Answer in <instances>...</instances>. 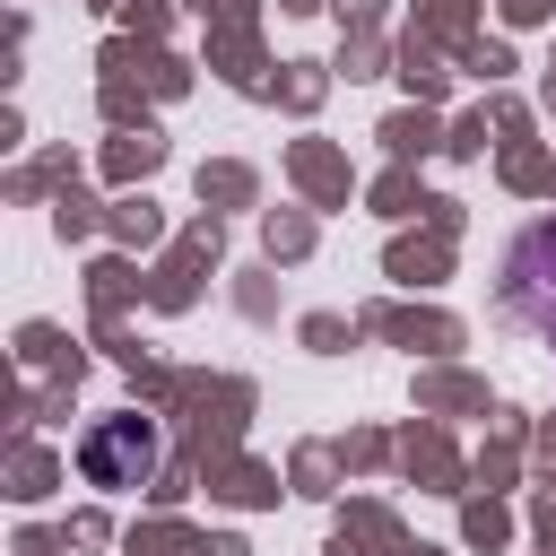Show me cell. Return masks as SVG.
I'll list each match as a JSON object with an SVG mask.
<instances>
[{"label":"cell","mask_w":556,"mask_h":556,"mask_svg":"<svg viewBox=\"0 0 556 556\" xmlns=\"http://www.w3.org/2000/svg\"><path fill=\"white\" fill-rule=\"evenodd\" d=\"M156 460V443H148V426H104L96 443H87V469L104 478V486H122L130 469H148Z\"/></svg>","instance_id":"6da1fadb"}]
</instances>
